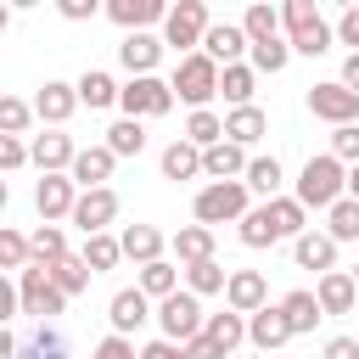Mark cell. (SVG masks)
Segmentation results:
<instances>
[{
	"label": "cell",
	"instance_id": "44",
	"mask_svg": "<svg viewBox=\"0 0 359 359\" xmlns=\"http://www.w3.org/2000/svg\"><path fill=\"white\" fill-rule=\"evenodd\" d=\"M28 123H34V101H22V95H0V135H28Z\"/></svg>",
	"mask_w": 359,
	"mask_h": 359
},
{
	"label": "cell",
	"instance_id": "8",
	"mask_svg": "<svg viewBox=\"0 0 359 359\" xmlns=\"http://www.w3.org/2000/svg\"><path fill=\"white\" fill-rule=\"evenodd\" d=\"M118 107H123V118L146 123V118H163V112L174 107V90H168V79L146 73V79H129V84L118 90Z\"/></svg>",
	"mask_w": 359,
	"mask_h": 359
},
{
	"label": "cell",
	"instance_id": "35",
	"mask_svg": "<svg viewBox=\"0 0 359 359\" xmlns=\"http://www.w3.org/2000/svg\"><path fill=\"white\" fill-rule=\"evenodd\" d=\"M112 157H140L146 151V123H135V118H118L112 129H107V140H101Z\"/></svg>",
	"mask_w": 359,
	"mask_h": 359
},
{
	"label": "cell",
	"instance_id": "24",
	"mask_svg": "<svg viewBox=\"0 0 359 359\" xmlns=\"http://www.w3.org/2000/svg\"><path fill=\"white\" fill-rule=\"evenodd\" d=\"M264 135H269L264 107H230V112H224V140H230V146H241V151H247V146H258Z\"/></svg>",
	"mask_w": 359,
	"mask_h": 359
},
{
	"label": "cell",
	"instance_id": "11",
	"mask_svg": "<svg viewBox=\"0 0 359 359\" xmlns=\"http://www.w3.org/2000/svg\"><path fill=\"white\" fill-rule=\"evenodd\" d=\"M309 112L325 118L331 129H342V123H359V95L342 90L337 79H325V84H309Z\"/></svg>",
	"mask_w": 359,
	"mask_h": 359
},
{
	"label": "cell",
	"instance_id": "43",
	"mask_svg": "<svg viewBox=\"0 0 359 359\" xmlns=\"http://www.w3.org/2000/svg\"><path fill=\"white\" fill-rule=\"evenodd\" d=\"M236 236H241V247H252V252H258V247H275V241H280L264 208H247V219L236 224Z\"/></svg>",
	"mask_w": 359,
	"mask_h": 359
},
{
	"label": "cell",
	"instance_id": "39",
	"mask_svg": "<svg viewBox=\"0 0 359 359\" xmlns=\"http://www.w3.org/2000/svg\"><path fill=\"white\" fill-rule=\"evenodd\" d=\"M79 258L90 264V275H101V269H118L123 247H118V236H112V230H101V236H84V252H79Z\"/></svg>",
	"mask_w": 359,
	"mask_h": 359
},
{
	"label": "cell",
	"instance_id": "27",
	"mask_svg": "<svg viewBox=\"0 0 359 359\" xmlns=\"http://www.w3.org/2000/svg\"><path fill=\"white\" fill-rule=\"evenodd\" d=\"M73 90H79V107H90V112H101V107H118V90H123V84H118L112 73H101V67H84Z\"/></svg>",
	"mask_w": 359,
	"mask_h": 359
},
{
	"label": "cell",
	"instance_id": "4",
	"mask_svg": "<svg viewBox=\"0 0 359 359\" xmlns=\"http://www.w3.org/2000/svg\"><path fill=\"white\" fill-rule=\"evenodd\" d=\"M168 90L191 107V112H208V101L219 95V62H208L202 50H191V56H180V67H174V79H168Z\"/></svg>",
	"mask_w": 359,
	"mask_h": 359
},
{
	"label": "cell",
	"instance_id": "14",
	"mask_svg": "<svg viewBox=\"0 0 359 359\" xmlns=\"http://www.w3.org/2000/svg\"><path fill=\"white\" fill-rule=\"evenodd\" d=\"M73 157H79V146H73V135H62V129H45V135L28 140V163H34L39 174H67Z\"/></svg>",
	"mask_w": 359,
	"mask_h": 359
},
{
	"label": "cell",
	"instance_id": "7",
	"mask_svg": "<svg viewBox=\"0 0 359 359\" xmlns=\"http://www.w3.org/2000/svg\"><path fill=\"white\" fill-rule=\"evenodd\" d=\"M213 28V17H208V6L202 0H180V6H168V17H163V45H174L180 56H191V50H202V34Z\"/></svg>",
	"mask_w": 359,
	"mask_h": 359
},
{
	"label": "cell",
	"instance_id": "57",
	"mask_svg": "<svg viewBox=\"0 0 359 359\" xmlns=\"http://www.w3.org/2000/svg\"><path fill=\"white\" fill-rule=\"evenodd\" d=\"M17 353H22V348H17V337L0 325V359H17Z\"/></svg>",
	"mask_w": 359,
	"mask_h": 359
},
{
	"label": "cell",
	"instance_id": "40",
	"mask_svg": "<svg viewBox=\"0 0 359 359\" xmlns=\"http://www.w3.org/2000/svg\"><path fill=\"white\" fill-rule=\"evenodd\" d=\"M325 236L342 247V241H359V202L353 196H342L337 208H325Z\"/></svg>",
	"mask_w": 359,
	"mask_h": 359
},
{
	"label": "cell",
	"instance_id": "33",
	"mask_svg": "<svg viewBox=\"0 0 359 359\" xmlns=\"http://www.w3.org/2000/svg\"><path fill=\"white\" fill-rule=\"evenodd\" d=\"M252 84H258V73H252L247 62H230V67H219V95H224L230 107H252Z\"/></svg>",
	"mask_w": 359,
	"mask_h": 359
},
{
	"label": "cell",
	"instance_id": "37",
	"mask_svg": "<svg viewBox=\"0 0 359 359\" xmlns=\"http://www.w3.org/2000/svg\"><path fill=\"white\" fill-rule=\"evenodd\" d=\"M28 258L45 264V269L62 264V258H67V236H62V224H39V230L28 236Z\"/></svg>",
	"mask_w": 359,
	"mask_h": 359
},
{
	"label": "cell",
	"instance_id": "30",
	"mask_svg": "<svg viewBox=\"0 0 359 359\" xmlns=\"http://www.w3.org/2000/svg\"><path fill=\"white\" fill-rule=\"evenodd\" d=\"M241 34H247V45H269V39H286V34H280V11H275L269 0H252V6L241 11Z\"/></svg>",
	"mask_w": 359,
	"mask_h": 359
},
{
	"label": "cell",
	"instance_id": "3",
	"mask_svg": "<svg viewBox=\"0 0 359 359\" xmlns=\"http://www.w3.org/2000/svg\"><path fill=\"white\" fill-rule=\"evenodd\" d=\"M247 208H252V191L241 185V180H219V185H202L196 191V202H191V213H196V224H241L247 219Z\"/></svg>",
	"mask_w": 359,
	"mask_h": 359
},
{
	"label": "cell",
	"instance_id": "10",
	"mask_svg": "<svg viewBox=\"0 0 359 359\" xmlns=\"http://www.w3.org/2000/svg\"><path fill=\"white\" fill-rule=\"evenodd\" d=\"M118 213H123V202H118V191H112V185H101V191H79V202H73V224H79L84 236L112 230V224H118Z\"/></svg>",
	"mask_w": 359,
	"mask_h": 359
},
{
	"label": "cell",
	"instance_id": "60",
	"mask_svg": "<svg viewBox=\"0 0 359 359\" xmlns=\"http://www.w3.org/2000/svg\"><path fill=\"white\" fill-rule=\"evenodd\" d=\"M6 202H11V191H6V180H0V213H6Z\"/></svg>",
	"mask_w": 359,
	"mask_h": 359
},
{
	"label": "cell",
	"instance_id": "47",
	"mask_svg": "<svg viewBox=\"0 0 359 359\" xmlns=\"http://www.w3.org/2000/svg\"><path fill=\"white\" fill-rule=\"evenodd\" d=\"M17 359H67V342H62V331L39 325V331H34V342H22V353H17Z\"/></svg>",
	"mask_w": 359,
	"mask_h": 359
},
{
	"label": "cell",
	"instance_id": "26",
	"mask_svg": "<svg viewBox=\"0 0 359 359\" xmlns=\"http://www.w3.org/2000/svg\"><path fill=\"white\" fill-rule=\"evenodd\" d=\"M118 247H123V258H135V264L146 269V264H157V258H163V247H168V236H163L157 224H123V236H118Z\"/></svg>",
	"mask_w": 359,
	"mask_h": 359
},
{
	"label": "cell",
	"instance_id": "16",
	"mask_svg": "<svg viewBox=\"0 0 359 359\" xmlns=\"http://www.w3.org/2000/svg\"><path fill=\"white\" fill-rule=\"evenodd\" d=\"M107 320H112V337H135V331L151 320V297H146L140 286H123V292H112Z\"/></svg>",
	"mask_w": 359,
	"mask_h": 359
},
{
	"label": "cell",
	"instance_id": "1",
	"mask_svg": "<svg viewBox=\"0 0 359 359\" xmlns=\"http://www.w3.org/2000/svg\"><path fill=\"white\" fill-rule=\"evenodd\" d=\"M280 34H286V45H292L297 56H325V50L337 45V28L320 17L314 0H286V6H280Z\"/></svg>",
	"mask_w": 359,
	"mask_h": 359
},
{
	"label": "cell",
	"instance_id": "45",
	"mask_svg": "<svg viewBox=\"0 0 359 359\" xmlns=\"http://www.w3.org/2000/svg\"><path fill=\"white\" fill-rule=\"evenodd\" d=\"M28 264H34V258H28V236H22V230H11V224H0V275H6V269H17V275H22Z\"/></svg>",
	"mask_w": 359,
	"mask_h": 359
},
{
	"label": "cell",
	"instance_id": "51",
	"mask_svg": "<svg viewBox=\"0 0 359 359\" xmlns=\"http://www.w3.org/2000/svg\"><path fill=\"white\" fill-rule=\"evenodd\" d=\"M337 45H353V50H359V0L342 6V17H337Z\"/></svg>",
	"mask_w": 359,
	"mask_h": 359
},
{
	"label": "cell",
	"instance_id": "20",
	"mask_svg": "<svg viewBox=\"0 0 359 359\" xmlns=\"http://www.w3.org/2000/svg\"><path fill=\"white\" fill-rule=\"evenodd\" d=\"M107 17L123 28V34H151V22L168 17L163 0H107Z\"/></svg>",
	"mask_w": 359,
	"mask_h": 359
},
{
	"label": "cell",
	"instance_id": "59",
	"mask_svg": "<svg viewBox=\"0 0 359 359\" xmlns=\"http://www.w3.org/2000/svg\"><path fill=\"white\" fill-rule=\"evenodd\" d=\"M6 28H11V6H0V34H6Z\"/></svg>",
	"mask_w": 359,
	"mask_h": 359
},
{
	"label": "cell",
	"instance_id": "52",
	"mask_svg": "<svg viewBox=\"0 0 359 359\" xmlns=\"http://www.w3.org/2000/svg\"><path fill=\"white\" fill-rule=\"evenodd\" d=\"M135 359H191L180 342H168V337H151V342H140V353Z\"/></svg>",
	"mask_w": 359,
	"mask_h": 359
},
{
	"label": "cell",
	"instance_id": "38",
	"mask_svg": "<svg viewBox=\"0 0 359 359\" xmlns=\"http://www.w3.org/2000/svg\"><path fill=\"white\" fill-rule=\"evenodd\" d=\"M135 286H140L151 303H163V297H174V292H180V269H174L168 258H157V264H146V269H140V280H135Z\"/></svg>",
	"mask_w": 359,
	"mask_h": 359
},
{
	"label": "cell",
	"instance_id": "28",
	"mask_svg": "<svg viewBox=\"0 0 359 359\" xmlns=\"http://www.w3.org/2000/svg\"><path fill=\"white\" fill-rule=\"evenodd\" d=\"M264 213H269V224H275V236H280V241H297V236L309 230V208H303L297 196H269V202H264Z\"/></svg>",
	"mask_w": 359,
	"mask_h": 359
},
{
	"label": "cell",
	"instance_id": "19",
	"mask_svg": "<svg viewBox=\"0 0 359 359\" xmlns=\"http://www.w3.org/2000/svg\"><path fill=\"white\" fill-rule=\"evenodd\" d=\"M292 264H297V269H314V275H331V269H337V241L309 224V230L292 241Z\"/></svg>",
	"mask_w": 359,
	"mask_h": 359
},
{
	"label": "cell",
	"instance_id": "54",
	"mask_svg": "<svg viewBox=\"0 0 359 359\" xmlns=\"http://www.w3.org/2000/svg\"><path fill=\"white\" fill-rule=\"evenodd\" d=\"M17 309H22V297H17V280H11V275H0V325H6Z\"/></svg>",
	"mask_w": 359,
	"mask_h": 359
},
{
	"label": "cell",
	"instance_id": "62",
	"mask_svg": "<svg viewBox=\"0 0 359 359\" xmlns=\"http://www.w3.org/2000/svg\"><path fill=\"white\" fill-rule=\"evenodd\" d=\"M353 314H359V309H353Z\"/></svg>",
	"mask_w": 359,
	"mask_h": 359
},
{
	"label": "cell",
	"instance_id": "2",
	"mask_svg": "<svg viewBox=\"0 0 359 359\" xmlns=\"http://www.w3.org/2000/svg\"><path fill=\"white\" fill-rule=\"evenodd\" d=\"M303 208H337L342 196H348V168L331 157V151H320V157H309L303 163V174H297V191H292Z\"/></svg>",
	"mask_w": 359,
	"mask_h": 359
},
{
	"label": "cell",
	"instance_id": "29",
	"mask_svg": "<svg viewBox=\"0 0 359 359\" xmlns=\"http://www.w3.org/2000/svg\"><path fill=\"white\" fill-rule=\"evenodd\" d=\"M168 247H174L180 269H191V264H208V258H213V230H208V224H180Z\"/></svg>",
	"mask_w": 359,
	"mask_h": 359
},
{
	"label": "cell",
	"instance_id": "48",
	"mask_svg": "<svg viewBox=\"0 0 359 359\" xmlns=\"http://www.w3.org/2000/svg\"><path fill=\"white\" fill-rule=\"evenodd\" d=\"M331 157H337L342 168H353V163H359V123H342V129H331Z\"/></svg>",
	"mask_w": 359,
	"mask_h": 359
},
{
	"label": "cell",
	"instance_id": "32",
	"mask_svg": "<svg viewBox=\"0 0 359 359\" xmlns=\"http://www.w3.org/2000/svg\"><path fill=\"white\" fill-rule=\"evenodd\" d=\"M280 314H286V325H292V337H309V331H314V325L325 320V314H320V303H314V292H303V286L280 297Z\"/></svg>",
	"mask_w": 359,
	"mask_h": 359
},
{
	"label": "cell",
	"instance_id": "21",
	"mask_svg": "<svg viewBox=\"0 0 359 359\" xmlns=\"http://www.w3.org/2000/svg\"><path fill=\"white\" fill-rule=\"evenodd\" d=\"M252 45H247V34H241V22H213L208 34H202V56L208 62H219V67H230V62H241Z\"/></svg>",
	"mask_w": 359,
	"mask_h": 359
},
{
	"label": "cell",
	"instance_id": "49",
	"mask_svg": "<svg viewBox=\"0 0 359 359\" xmlns=\"http://www.w3.org/2000/svg\"><path fill=\"white\" fill-rule=\"evenodd\" d=\"M135 353H140V348H135L129 337H112V331H107V337L90 348V359H135Z\"/></svg>",
	"mask_w": 359,
	"mask_h": 359
},
{
	"label": "cell",
	"instance_id": "55",
	"mask_svg": "<svg viewBox=\"0 0 359 359\" xmlns=\"http://www.w3.org/2000/svg\"><path fill=\"white\" fill-rule=\"evenodd\" d=\"M320 359H359V337H331L320 348Z\"/></svg>",
	"mask_w": 359,
	"mask_h": 359
},
{
	"label": "cell",
	"instance_id": "31",
	"mask_svg": "<svg viewBox=\"0 0 359 359\" xmlns=\"http://www.w3.org/2000/svg\"><path fill=\"white\" fill-rule=\"evenodd\" d=\"M157 163H163V180H196V174H202V151H196L185 135H180V140H168Z\"/></svg>",
	"mask_w": 359,
	"mask_h": 359
},
{
	"label": "cell",
	"instance_id": "41",
	"mask_svg": "<svg viewBox=\"0 0 359 359\" xmlns=\"http://www.w3.org/2000/svg\"><path fill=\"white\" fill-rule=\"evenodd\" d=\"M185 140H191L196 151L219 146V140H224V118H219L213 107H208V112H191V118H185Z\"/></svg>",
	"mask_w": 359,
	"mask_h": 359
},
{
	"label": "cell",
	"instance_id": "6",
	"mask_svg": "<svg viewBox=\"0 0 359 359\" xmlns=\"http://www.w3.org/2000/svg\"><path fill=\"white\" fill-rule=\"evenodd\" d=\"M241 342H247V314L224 309V314H208L202 337H196V342H185V353H191V359H236V348H241Z\"/></svg>",
	"mask_w": 359,
	"mask_h": 359
},
{
	"label": "cell",
	"instance_id": "18",
	"mask_svg": "<svg viewBox=\"0 0 359 359\" xmlns=\"http://www.w3.org/2000/svg\"><path fill=\"white\" fill-rule=\"evenodd\" d=\"M112 168H118V157H112L107 146H79V157H73L67 180H73L79 191H101V185L112 180Z\"/></svg>",
	"mask_w": 359,
	"mask_h": 359
},
{
	"label": "cell",
	"instance_id": "5",
	"mask_svg": "<svg viewBox=\"0 0 359 359\" xmlns=\"http://www.w3.org/2000/svg\"><path fill=\"white\" fill-rule=\"evenodd\" d=\"M151 320H157V331L168 337V342H196L202 337V325H208V314H202V297H191L185 286L174 292V297H163L157 309H151Z\"/></svg>",
	"mask_w": 359,
	"mask_h": 359
},
{
	"label": "cell",
	"instance_id": "17",
	"mask_svg": "<svg viewBox=\"0 0 359 359\" xmlns=\"http://www.w3.org/2000/svg\"><path fill=\"white\" fill-rule=\"evenodd\" d=\"M264 303H269V280H264L258 269H230V280H224V309L258 314Z\"/></svg>",
	"mask_w": 359,
	"mask_h": 359
},
{
	"label": "cell",
	"instance_id": "25",
	"mask_svg": "<svg viewBox=\"0 0 359 359\" xmlns=\"http://www.w3.org/2000/svg\"><path fill=\"white\" fill-rule=\"evenodd\" d=\"M247 163H252V157H247L241 146L219 140V146H208V151H202V180H208V185H219V180H241V174H247Z\"/></svg>",
	"mask_w": 359,
	"mask_h": 359
},
{
	"label": "cell",
	"instance_id": "61",
	"mask_svg": "<svg viewBox=\"0 0 359 359\" xmlns=\"http://www.w3.org/2000/svg\"><path fill=\"white\" fill-rule=\"evenodd\" d=\"M348 275H353V286H359V264H353V269H348Z\"/></svg>",
	"mask_w": 359,
	"mask_h": 359
},
{
	"label": "cell",
	"instance_id": "34",
	"mask_svg": "<svg viewBox=\"0 0 359 359\" xmlns=\"http://www.w3.org/2000/svg\"><path fill=\"white\" fill-rule=\"evenodd\" d=\"M180 280H185V292H191V297H213V292H224L230 269H224L219 258H208V264H191V269H180Z\"/></svg>",
	"mask_w": 359,
	"mask_h": 359
},
{
	"label": "cell",
	"instance_id": "42",
	"mask_svg": "<svg viewBox=\"0 0 359 359\" xmlns=\"http://www.w3.org/2000/svg\"><path fill=\"white\" fill-rule=\"evenodd\" d=\"M50 280H56V292H62V297H79V292L90 286V264H84L79 252H67L62 264H50Z\"/></svg>",
	"mask_w": 359,
	"mask_h": 359
},
{
	"label": "cell",
	"instance_id": "22",
	"mask_svg": "<svg viewBox=\"0 0 359 359\" xmlns=\"http://www.w3.org/2000/svg\"><path fill=\"white\" fill-rule=\"evenodd\" d=\"M118 62L129 67V79H146L163 62V34H123L118 39Z\"/></svg>",
	"mask_w": 359,
	"mask_h": 359
},
{
	"label": "cell",
	"instance_id": "46",
	"mask_svg": "<svg viewBox=\"0 0 359 359\" xmlns=\"http://www.w3.org/2000/svg\"><path fill=\"white\" fill-rule=\"evenodd\" d=\"M247 56H252V62H247L252 73H286V62H292V45H286V39H269V45H252Z\"/></svg>",
	"mask_w": 359,
	"mask_h": 359
},
{
	"label": "cell",
	"instance_id": "13",
	"mask_svg": "<svg viewBox=\"0 0 359 359\" xmlns=\"http://www.w3.org/2000/svg\"><path fill=\"white\" fill-rule=\"evenodd\" d=\"M247 342L264 353V359H275L286 342H292V325H286V314H280V303H264L258 314H247Z\"/></svg>",
	"mask_w": 359,
	"mask_h": 359
},
{
	"label": "cell",
	"instance_id": "23",
	"mask_svg": "<svg viewBox=\"0 0 359 359\" xmlns=\"http://www.w3.org/2000/svg\"><path fill=\"white\" fill-rule=\"evenodd\" d=\"M314 303H320V314H353V309H359V286H353V275H348V269L320 275Z\"/></svg>",
	"mask_w": 359,
	"mask_h": 359
},
{
	"label": "cell",
	"instance_id": "12",
	"mask_svg": "<svg viewBox=\"0 0 359 359\" xmlns=\"http://www.w3.org/2000/svg\"><path fill=\"white\" fill-rule=\"evenodd\" d=\"M73 112H79V90H73L67 79H45V84L34 90V118H39L45 129H62Z\"/></svg>",
	"mask_w": 359,
	"mask_h": 359
},
{
	"label": "cell",
	"instance_id": "53",
	"mask_svg": "<svg viewBox=\"0 0 359 359\" xmlns=\"http://www.w3.org/2000/svg\"><path fill=\"white\" fill-rule=\"evenodd\" d=\"M56 11H62L67 22H90V17L101 11V6H95V0H56Z\"/></svg>",
	"mask_w": 359,
	"mask_h": 359
},
{
	"label": "cell",
	"instance_id": "9",
	"mask_svg": "<svg viewBox=\"0 0 359 359\" xmlns=\"http://www.w3.org/2000/svg\"><path fill=\"white\" fill-rule=\"evenodd\" d=\"M17 297H22V314H39V325H45L50 314H62V309H67V297L56 292V280H50V269H45V264H28V269L17 275Z\"/></svg>",
	"mask_w": 359,
	"mask_h": 359
},
{
	"label": "cell",
	"instance_id": "50",
	"mask_svg": "<svg viewBox=\"0 0 359 359\" xmlns=\"http://www.w3.org/2000/svg\"><path fill=\"white\" fill-rule=\"evenodd\" d=\"M22 163H28V140L0 135V174H11V168H22Z\"/></svg>",
	"mask_w": 359,
	"mask_h": 359
},
{
	"label": "cell",
	"instance_id": "58",
	"mask_svg": "<svg viewBox=\"0 0 359 359\" xmlns=\"http://www.w3.org/2000/svg\"><path fill=\"white\" fill-rule=\"evenodd\" d=\"M348 196H353V202H359V163H353V168H348Z\"/></svg>",
	"mask_w": 359,
	"mask_h": 359
},
{
	"label": "cell",
	"instance_id": "15",
	"mask_svg": "<svg viewBox=\"0 0 359 359\" xmlns=\"http://www.w3.org/2000/svg\"><path fill=\"white\" fill-rule=\"evenodd\" d=\"M73 202H79V185H73L67 174H39V185H34V208H39L45 224L73 219Z\"/></svg>",
	"mask_w": 359,
	"mask_h": 359
},
{
	"label": "cell",
	"instance_id": "56",
	"mask_svg": "<svg viewBox=\"0 0 359 359\" xmlns=\"http://www.w3.org/2000/svg\"><path fill=\"white\" fill-rule=\"evenodd\" d=\"M337 84L359 95V50H348V56H342V73H337Z\"/></svg>",
	"mask_w": 359,
	"mask_h": 359
},
{
	"label": "cell",
	"instance_id": "36",
	"mask_svg": "<svg viewBox=\"0 0 359 359\" xmlns=\"http://www.w3.org/2000/svg\"><path fill=\"white\" fill-rule=\"evenodd\" d=\"M241 185L252 191V196H280V157H252L247 163V174H241Z\"/></svg>",
	"mask_w": 359,
	"mask_h": 359
}]
</instances>
